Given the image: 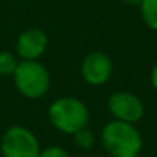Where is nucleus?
<instances>
[{"label": "nucleus", "instance_id": "nucleus-4", "mask_svg": "<svg viewBox=\"0 0 157 157\" xmlns=\"http://www.w3.org/2000/svg\"><path fill=\"white\" fill-rule=\"evenodd\" d=\"M40 151L37 136L21 125L8 128L0 140V154L3 157H38Z\"/></svg>", "mask_w": 157, "mask_h": 157}, {"label": "nucleus", "instance_id": "nucleus-2", "mask_svg": "<svg viewBox=\"0 0 157 157\" xmlns=\"http://www.w3.org/2000/svg\"><path fill=\"white\" fill-rule=\"evenodd\" d=\"M49 121L64 134H75L89 124V108L75 96H61L49 105Z\"/></svg>", "mask_w": 157, "mask_h": 157}, {"label": "nucleus", "instance_id": "nucleus-3", "mask_svg": "<svg viewBox=\"0 0 157 157\" xmlns=\"http://www.w3.org/2000/svg\"><path fill=\"white\" fill-rule=\"evenodd\" d=\"M15 89L28 99H40L51 89V75L38 59H21L12 73Z\"/></svg>", "mask_w": 157, "mask_h": 157}, {"label": "nucleus", "instance_id": "nucleus-9", "mask_svg": "<svg viewBox=\"0 0 157 157\" xmlns=\"http://www.w3.org/2000/svg\"><path fill=\"white\" fill-rule=\"evenodd\" d=\"M72 136H73V140H75V144H76L78 148L89 150V148H92L93 144H95V134H93L92 130L87 128V127L78 130V131H76L75 134H72Z\"/></svg>", "mask_w": 157, "mask_h": 157}, {"label": "nucleus", "instance_id": "nucleus-11", "mask_svg": "<svg viewBox=\"0 0 157 157\" xmlns=\"http://www.w3.org/2000/svg\"><path fill=\"white\" fill-rule=\"evenodd\" d=\"M38 157H69V153L63 147L52 145V147H48L46 150L40 151V156Z\"/></svg>", "mask_w": 157, "mask_h": 157}, {"label": "nucleus", "instance_id": "nucleus-8", "mask_svg": "<svg viewBox=\"0 0 157 157\" xmlns=\"http://www.w3.org/2000/svg\"><path fill=\"white\" fill-rule=\"evenodd\" d=\"M140 14L145 25L157 32V0H142Z\"/></svg>", "mask_w": 157, "mask_h": 157}, {"label": "nucleus", "instance_id": "nucleus-5", "mask_svg": "<svg viewBox=\"0 0 157 157\" xmlns=\"http://www.w3.org/2000/svg\"><path fill=\"white\" fill-rule=\"evenodd\" d=\"M107 105L114 119L130 122V124L139 122L145 113V107H144L142 99L137 95H134L131 92H125V90L111 93Z\"/></svg>", "mask_w": 157, "mask_h": 157}, {"label": "nucleus", "instance_id": "nucleus-1", "mask_svg": "<svg viewBox=\"0 0 157 157\" xmlns=\"http://www.w3.org/2000/svg\"><path fill=\"white\" fill-rule=\"evenodd\" d=\"M101 142L111 157H137L144 147L142 134L136 125L117 119L104 125Z\"/></svg>", "mask_w": 157, "mask_h": 157}, {"label": "nucleus", "instance_id": "nucleus-14", "mask_svg": "<svg viewBox=\"0 0 157 157\" xmlns=\"http://www.w3.org/2000/svg\"><path fill=\"white\" fill-rule=\"evenodd\" d=\"M137 157H140V156H137Z\"/></svg>", "mask_w": 157, "mask_h": 157}, {"label": "nucleus", "instance_id": "nucleus-7", "mask_svg": "<svg viewBox=\"0 0 157 157\" xmlns=\"http://www.w3.org/2000/svg\"><path fill=\"white\" fill-rule=\"evenodd\" d=\"M48 35L38 28H31L21 32L15 43L17 56L21 59H38L48 49Z\"/></svg>", "mask_w": 157, "mask_h": 157}, {"label": "nucleus", "instance_id": "nucleus-13", "mask_svg": "<svg viewBox=\"0 0 157 157\" xmlns=\"http://www.w3.org/2000/svg\"><path fill=\"white\" fill-rule=\"evenodd\" d=\"M122 2L127 5H131V6H140V3H142V0H122Z\"/></svg>", "mask_w": 157, "mask_h": 157}, {"label": "nucleus", "instance_id": "nucleus-12", "mask_svg": "<svg viewBox=\"0 0 157 157\" xmlns=\"http://www.w3.org/2000/svg\"><path fill=\"white\" fill-rule=\"evenodd\" d=\"M150 79H151V86H153V87L157 90V61H156V64L153 66V69H151Z\"/></svg>", "mask_w": 157, "mask_h": 157}, {"label": "nucleus", "instance_id": "nucleus-6", "mask_svg": "<svg viewBox=\"0 0 157 157\" xmlns=\"http://www.w3.org/2000/svg\"><path fill=\"white\" fill-rule=\"evenodd\" d=\"M113 63L104 52H90L81 63V76L89 86H104L111 78Z\"/></svg>", "mask_w": 157, "mask_h": 157}, {"label": "nucleus", "instance_id": "nucleus-10", "mask_svg": "<svg viewBox=\"0 0 157 157\" xmlns=\"http://www.w3.org/2000/svg\"><path fill=\"white\" fill-rule=\"evenodd\" d=\"M18 59L14 53L8 52V51H2L0 52V75H12L14 70L17 69Z\"/></svg>", "mask_w": 157, "mask_h": 157}]
</instances>
